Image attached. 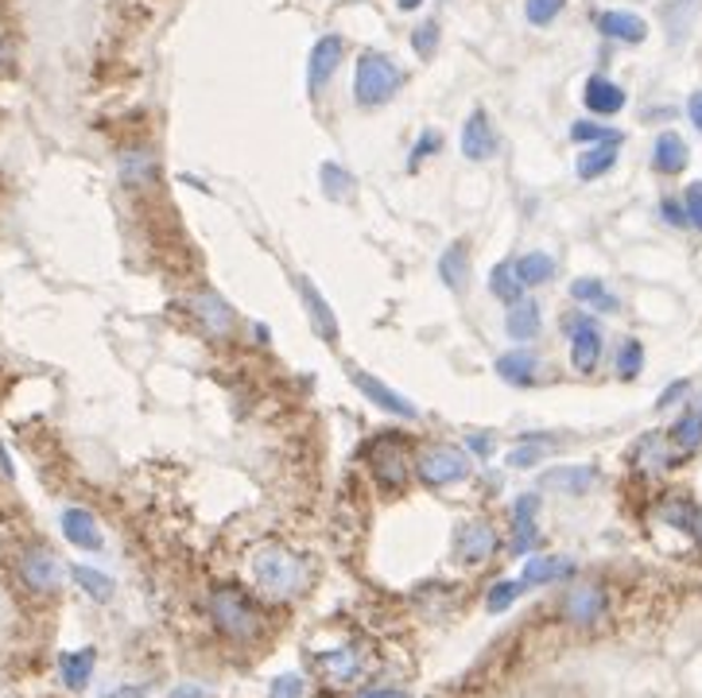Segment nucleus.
Listing matches in <instances>:
<instances>
[{"instance_id":"obj_1","label":"nucleus","mask_w":702,"mask_h":698,"mask_svg":"<svg viewBox=\"0 0 702 698\" xmlns=\"http://www.w3.org/2000/svg\"><path fill=\"white\" fill-rule=\"evenodd\" d=\"M249 574H253V586L261 590L269 602H295V597L307 594L311 586V563L287 543H261V548L249 556Z\"/></svg>"},{"instance_id":"obj_2","label":"nucleus","mask_w":702,"mask_h":698,"mask_svg":"<svg viewBox=\"0 0 702 698\" xmlns=\"http://www.w3.org/2000/svg\"><path fill=\"white\" fill-rule=\"evenodd\" d=\"M210 621L221 636H229V641H238V644L256 641L264 628V617L253 597H249L245 590L229 586V582L210 590Z\"/></svg>"},{"instance_id":"obj_3","label":"nucleus","mask_w":702,"mask_h":698,"mask_svg":"<svg viewBox=\"0 0 702 698\" xmlns=\"http://www.w3.org/2000/svg\"><path fill=\"white\" fill-rule=\"evenodd\" d=\"M404 86V71L380 51H362L354 66V102L362 109H380L388 105Z\"/></svg>"},{"instance_id":"obj_4","label":"nucleus","mask_w":702,"mask_h":698,"mask_svg":"<svg viewBox=\"0 0 702 698\" xmlns=\"http://www.w3.org/2000/svg\"><path fill=\"white\" fill-rule=\"evenodd\" d=\"M416 474L431 489H447V485H462L470 477V454L454 443H431L419 451Z\"/></svg>"},{"instance_id":"obj_5","label":"nucleus","mask_w":702,"mask_h":698,"mask_svg":"<svg viewBox=\"0 0 702 698\" xmlns=\"http://www.w3.org/2000/svg\"><path fill=\"white\" fill-rule=\"evenodd\" d=\"M17 574H20V582L40 597L59 594V586H63V563H59L55 551L43 548V543H28V548L20 551Z\"/></svg>"},{"instance_id":"obj_6","label":"nucleus","mask_w":702,"mask_h":698,"mask_svg":"<svg viewBox=\"0 0 702 698\" xmlns=\"http://www.w3.org/2000/svg\"><path fill=\"white\" fill-rule=\"evenodd\" d=\"M315 667L331 687H357V683L369 675V656H365L357 644H342V648L318 652Z\"/></svg>"},{"instance_id":"obj_7","label":"nucleus","mask_w":702,"mask_h":698,"mask_svg":"<svg viewBox=\"0 0 702 698\" xmlns=\"http://www.w3.org/2000/svg\"><path fill=\"white\" fill-rule=\"evenodd\" d=\"M365 458H369V469L377 474V482L385 485V489H400V485L408 482L411 462H408V451H404L400 435L373 438V446L365 451Z\"/></svg>"},{"instance_id":"obj_8","label":"nucleus","mask_w":702,"mask_h":698,"mask_svg":"<svg viewBox=\"0 0 702 698\" xmlns=\"http://www.w3.org/2000/svg\"><path fill=\"white\" fill-rule=\"evenodd\" d=\"M567 334H570V366L578 373L590 377L601 366V330L590 315H567Z\"/></svg>"},{"instance_id":"obj_9","label":"nucleus","mask_w":702,"mask_h":698,"mask_svg":"<svg viewBox=\"0 0 702 698\" xmlns=\"http://www.w3.org/2000/svg\"><path fill=\"white\" fill-rule=\"evenodd\" d=\"M349 381H354V389L362 392V396L369 400L373 408H380V412L396 415V420H419V408L411 404L404 392L388 389L385 381H377V377L365 373V369H354V373H349Z\"/></svg>"},{"instance_id":"obj_10","label":"nucleus","mask_w":702,"mask_h":698,"mask_svg":"<svg viewBox=\"0 0 702 698\" xmlns=\"http://www.w3.org/2000/svg\"><path fill=\"white\" fill-rule=\"evenodd\" d=\"M563 617L578 628H590L606 617V590L598 582H578L563 594Z\"/></svg>"},{"instance_id":"obj_11","label":"nucleus","mask_w":702,"mask_h":698,"mask_svg":"<svg viewBox=\"0 0 702 698\" xmlns=\"http://www.w3.org/2000/svg\"><path fill=\"white\" fill-rule=\"evenodd\" d=\"M454 556L462 567H485L493 556H497V532H493L490 520H470L458 532V543H454Z\"/></svg>"},{"instance_id":"obj_12","label":"nucleus","mask_w":702,"mask_h":698,"mask_svg":"<svg viewBox=\"0 0 702 698\" xmlns=\"http://www.w3.org/2000/svg\"><path fill=\"white\" fill-rule=\"evenodd\" d=\"M295 287H300V299H303V310H307V318H311V330H315L326 346H338L342 326H338V318H334V307L323 299V292H318L307 276H295Z\"/></svg>"},{"instance_id":"obj_13","label":"nucleus","mask_w":702,"mask_h":698,"mask_svg":"<svg viewBox=\"0 0 702 698\" xmlns=\"http://www.w3.org/2000/svg\"><path fill=\"white\" fill-rule=\"evenodd\" d=\"M497 148H501V140H497V133H493L490 113L474 109L462 125V156L470 159V163H485V159L497 156Z\"/></svg>"},{"instance_id":"obj_14","label":"nucleus","mask_w":702,"mask_h":698,"mask_svg":"<svg viewBox=\"0 0 702 698\" xmlns=\"http://www.w3.org/2000/svg\"><path fill=\"white\" fill-rule=\"evenodd\" d=\"M342 59H346V40H342V35H323V40L311 47V59H307V89L311 94H318V89L338 74Z\"/></svg>"},{"instance_id":"obj_15","label":"nucleus","mask_w":702,"mask_h":698,"mask_svg":"<svg viewBox=\"0 0 702 698\" xmlns=\"http://www.w3.org/2000/svg\"><path fill=\"white\" fill-rule=\"evenodd\" d=\"M190 310H195L198 326H202L210 338H226V334H233V326H238V315H233V307H229L226 299H221L218 292H198L195 299H190Z\"/></svg>"},{"instance_id":"obj_16","label":"nucleus","mask_w":702,"mask_h":698,"mask_svg":"<svg viewBox=\"0 0 702 698\" xmlns=\"http://www.w3.org/2000/svg\"><path fill=\"white\" fill-rule=\"evenodd\" d=\"M539 497L536 493H524V497H516L513 505V551L516 556H528L532 548H536L539 540Z\"/></svg>"},{"instance_id":"obj_17","label":"nucleus","mask_w":702,"mask_h":698,"mask_svg":"<svg viewBox=\"0 0 702 698\" xmlns=\"http://www.w3.org/2000/svg\"><path fill=\"white\" fill-rule=\"evenodd\" d=\"M594 24H598V32L606 35V40H617V43H632V47H637V43L648 40V24L637 17V12L609 9V12H598Z\"/></svg>"},{"instance_id":"obj_18","label":"nucleus","mask_w":702,"mask_h":698,"mask_svg":"<svg viewBox=\"0 0 702 698\" xmlns=\"http://www.w3.org/2000/svg\"><path fill=\"white\" fill-rule=\"evenodd\" d=\"M493 369H497L501 381L513 384V389H532V384L539 381V358L532 349H509V353H501Z\"/></svg>"},{"instance_id":"obj_19","label":"nucleus","mask_w":702,"mask_h":698,"mask_svg":"<svg viewBox=\"0 0 702 698\" xmlns=\"http://www.w3.org/2000/svg\"><path fill=\"white\" fill-rule=\"evenodd\" d=\"M63 536L74 543V548H82V551H102V528H97V520H94V512H86V508H78V505H71V508H63Z\"/></svg>"},{"instance_id":"obj_20","label":"nucleus","mask_w":702,"mask_h":698,"mask_svg":"<svg viewBox=\"0 0 702 698\" xmlns=\"http://www.w3.org/2000/svg\"><path fill=\"white\" fill-rule=\"evenodd\" d=\"M583 102L594 117H614V113L625 109V89L617 86V82H609L606 74H594L583 89Z\"/></svg>"},{"instance_id":"obj_21","label":"nucleus","mask_w":702,"mask_h":698,"mask_svg":"<svg viewBox=\"0 0 702 698\" xmlns=\"http://www.w3.org/2000/svg\"><path fill=\"white\" fill-rule=\"evenodd\" d=\"M439 279L454 295H462L470 287V245L465 241H450L439 256Z\"/></svg>"},{"instance_id":"obj_22","label":"nucleus","mask_w":702,"mask_h":698,"mask_svg":"<svg viewBox=\"0 0 702 698\" xmlns=\"http://www.w3.org/2000/svg\"><path fill=\"white\" fill-rule=\"evenodd\" d=\"M117 171H121V183H125V187H136V191H140V187H151V183H156L159 167H156V156H151V151L128 148V151H121Z\"/></svg>"},{"instance_id":"obj_23","label":"nucleus","mask_w":702,"mask_h":698,"mask_svg":"<svg viewBox=\"0 0 702 698\" xmlns=\"http://www.w3.org/2000/svg\"><path fill=\"white\" fill-rule=\"evenodd\" d=\"M567 574H575V563L563 556H532L528 563H524V574H521V586H552V582L567 579Z\"/></svg>"},{"instance_id":"obj_24","label":"nucleus","mask_w":702,"mask_h":698,"mask_svg":"<svg viewBox=\"0 0 702 698\" xmlns=\"http://www.w3.org/2000/svg\"><path fill=\"white\" fill-rule=\"evenodd\" d=\"M94 667H97L94 648L63 652V656H59V675H63L66 690H86L90 679H94Z\"/></svg>"},{"instance_id":"obj_25","label":"nucleus","mask_w":702,"mask_h":698,"mask_svg":"<svg viewBox=\"0 0 702 698\" xmlns=\"http://www.w3.org/2000/svg\"><path fill=\"white\" fill-rule=\"evenodd\" d=\"M687 159H691V151H687L683 136L679 133H660L652 144V167L660 174H679L687 167Z\"/></svg>"},{"instance_id":"obj_26","label":"nucleus","mask_w":702,"mask_h":698,"mask_svg":"<svg viewBox=\"0 0 702 698\" xmlns=\"http://www.w3.org/2000/svg\"><path fill=\"white\" fill-rule=\"evenodd\" d=\"M594 482H598V469L594 466H555L544 474V489H555V493H586L594 489Z\"/></svg>"},{"instance_id":"obj_27","label":"nucleus","mask_w":702,"mask_h":698,"mask_svg":"<svg viewBox=\"0 0 702 698\" xmlns=\"http://www.w3.org/2000/svg\"><path fill=\"white\" fill-rule=\"evenodd\" d=\"M505 334L513 341H532L539 334V303L536 299H521L509 307L505 315Z\"/></svg>"},{"instance_id":"obj_28","label":"nucleus","mask_w":702,"mask_h":698,"mask_svg":"<svg viewBox=\"0 0 702 698\" xmlns=\"http://www.w3.org/2000/svg\"><path fill=\"white\" fill-rule=\"evenodd\" d=\"M632 462H637L645 474H663V469L675 462V454H671V446H668V438H660V435H645L637 443V451H632Z\"/></svg>"},{"instance_id":"obj_29","label":"nucleus","mask_w":702,"mask_h":698,"mask_svg":"<svg viewBox=\"0 0 702 698\" xmlns=\"http://www.w3.org/2000/svg\"><path fill=\"white\" fill-rule=\"evenodd\" d=\"M318 187H323V194L331 202H346L349 194L357 191V179L346 171L342 163H334V159H326L323 167H318Z\"/></svg>"},{"instance_id":"obj_30","label":"nucleus","mask_w":702,"mask_h":698,"mask_svg":"<svg viewBox=\"0 0 702 698\" xmlns=\"http://www.w3.org/2000/svg\"><path fill=\"white\" fill-rule=\"evenodd\" d=\"M614 163H617V144H594L590 151H583L578 156V163H575V171H578V179H601V174H609L614 171Z\"/></svg>"},{"instance_id":"obj_31","label":"nucleus","mask_w":702,"mask_h":698,"mask_svg":"<svg viewBox=\"0 0 702 698\" xmlns=\"http://www.w3.org/2000/svg\"><path fill=\"white\" fill-rule=\"evenodd\" d=\"M71 579L86 590V597H94V602H102V605L113 602V594H117V582H113L105 571H97V567H86V563L71 567Z\"/></svg>"},{"instance_id":"obj_32","label":"nucleus","mask_w":702,"mask_h":698,"mask_svg":"<svg viewBox=\"0 0 702 698\" xmlns=\"http://www.w3.org/2000/svg\"><path fill=\"white\" fill-rule=\"evenodd\" d=\"M570 299L586 303V307H594V310H606V315H614V310L621 307L617 295H609V287L601 284V279H590V276H583V279L570 284Z\"/></svg>"},{"instance_id":"obj_33","label":"nucleus","mask_w":702,"mask_h":698,"mask_svg":"<svg viewBox=\"0 0 702 698\" xmlns=\"http://www.w3.org/2000/svg\"><path fill=\"white\" fill-rule=\"evenodd\" d=\"M516 268V279H521L524 287H544L547 279L555 276V256L547 253H524L521 261L513 264Z\"/></svg>"},{"instance_id":"obj_34","label":"nucleus","mask_w":702,"mask_h":698,"mask_svg":"<svg viewBox=\"0 0 702 698\" xmlns=\"http://www.w3.org/2000/svg\"><path fill=\"white\" fill-rule=\"evenodd\" d=\"M490 292L497 295L505 307H513V303H521L524 299V284L516 279V268L509 261H501V264H493V272H490Z\"/></svg>"},{"instance_id":"obj_35","label":"nucleus","mask_w":702,"mask_h":698,"mask_svg":"<svg viewBox=\"0 0 702 698\" xmlns=\"http://www.w3.org/2000/svg\"><path fill=\"white\" fill-rule=\"evenodd\" d=\"M694 12H699V0H671L668 9H663V24H668L671 43L687 40V32L694 24Z\"/></svg>"},{"instance_id":"obj_36","label":"nucleus","mask_w":702,"mask_h":698,"mask_svg":"<svg viewBox=\"0 0 702 698\" xmlns=\"http://www.w3.org/2000/svg\"><path fill=\"white\" fill-rule=\"evenodd\" d=\"M699 508H694V500H683V497H671V500H663V508H660V520L663 524H671V528H679V532H691L694 536V528H699Z\"/></svg>"},{"instance_id":"obj_37","label":"nucleus","mask_w":702,"mask_h":698,"mask_svg":"<svg viewBox=\"0 0 702 698\" xmlns=\"http://www.w3.org/2000/svg\"><path fill=\"white\" fill-rule=\"evenodd\" d=\"M547 451H555L552 435H528V438H521V446H513V451H509V466L528 469V466H536Z\"/></svg>"},{"instance_id":"obj_38","label":"nucleus","mask_w":702,"mask_h":698,"mask_svg":"<svg viewBox=\"0 0 702 698\" xmlns=\"http://www.w3.org/2000/svg\"><path fill=\"white\" fill-rule=\"evenodd\" d=\"M671 443H675L679 451H699L702 446V415L699 412L679 415L675 427H671Z\"/></svg>"},{"instance_id":"obj_39","label":"nucleus","mask_w":702,"mask_h":698,"mask_svg":"<svg viewBox=\"0 0 702 698\" xmlns=\"http://www.w3.org/2000/svg\"><path fill=\"white\" fill-rule=\"evenodd\" d=\"M640 369H645V346L637 338H625L621 349H617V377L621 381H637Z\"/></svg>"},{"instance_id":"obj_40","label":"nucleus","mask_w":702,"mask_h":698,"mask_svg":"<svg viewBox=\"0 0 702 698\" xmlns=\"http://www.w3.org/2000/svg\"><path fill=\"white\" fill-rule=\"evenodd\" d=\"M570 140H578V144H621V133H617V128L598 125V120H575V125H570Z\"/></svg>"},{"instance_id":"obj_41","label":"nucleus","mask_w":702,"mask_h":698,"mask_svg":"<svg viewBox=\"0 0 702 698\" xmlns=\"http://www.w3.org/2000/svg\"><path fill=\"white\" fill-rule=\"evenodd\" d=\"M563 9H567V0H524V17H528V24H536V28L555 24Z\"/></svg>"},{"instance_id":"obj_42","label":"nucleus","mask_w":702,"mask_h":698,"mask_svg":"<svg viewBox=\"0 0 702 698\" xmlns=\"http://www.w3.org/2000/svg\"><path fill=\"white\" fill-rule=\"evenodd\" d=\"M521 582H513V579H501V582H493L490 586V594H485V610L490 613H505L509 605L516 602V597H521Z\"/></svg>"},{"instance_id":"obj_43","label":"nucleus","mask_w":702,"mask_h":698,"mask_svg":"<svg viewBox=\"0 0 702 698\" xmlns=\"http://www.w3.org/2000/svg\"><path fill=\"white\" fill-rule=\"evenodd\" d=\"M439 35H442L439 20H423V24L411 32V47H416V55L419 59H431L434 51H439Z\"/></svg>"},{"instance_id":"obj_44","label":"nucleus","mask_w":702,"mask_h":698,"mask_svg":"<svg viewBox=\"0 0 702 698\" xmlns=\"http://www.w3.org/2000/svg\"><path fill=\"white\" fill-rule=\"evenodd\" d=\"M442 151V136L434 133V128H427L423 136H419V144L411 148V156H408V171H416L419 163H427L431 156H439Z\"/></svg>"},{"instance_id":"obj_45","label":"nucleus","mask_w":702,"mask_h":698,"mask_svg":"<svg viewBox=\"0 0 702 698\" xmlns=\"http://www.w3.org/2000/svg\"><path fill=\"white\" fill-rule=\"evenodd\" d=\"M683 214H687V225L702 230V183H691L683 191Z\"/></svg>"},{"instance_id":"obj_46","label":"nucleus","mask_w":702,"mask_h":698,"mask_svg":"<svg viewBox=\"0 0 702 698\" xmlns=\"http://www.w3.org/2000/svg\"><path fill=\"white\" fill-rule=\"evenodd\" d=\"M269 698H303V679L300 675H276L269 687Z\"/></svg>"},{"instance_id":"obj_47","label":"nucleus","mask_w":702,"mask_h":698,"mask_svg":"<svg viewBox=\"0 0 702 698\" xmlns=\"http://www.w3.org/2000/svg\"><path fill=\"white\" fill-rule=\"evenodd\" d=\"M465 443H470V454H478V458H490V454L497 451L490 431H470V435H465Z\"/></svg>"},{"instance_id":"obj_48","label":"nucleus","mask_w":702,"mask_h":698,"mask_svg":"<svg viewBox=\"0 0 702 698\" xmlns=\"http://www.w3.org/2000/svg\"><path fill=\"white\" fill-rule=\"evenodd\" d=\"M687 389H691V381H675V384H671V389H663V392H660V400H656V408H660V412H663V408H671L679 396H687Z\"/></svg>"},{"instance_id":"obj_49","label":"nucleus","mask_w":702,"mask_h":698,"mask_svg":"<svg viewBox=\"0 0 702 698\" xmlns=\"http://www.w3.org/2000/svg\"><path fill=\"white\" fill-rule=\"evenodd\" d=\"M660 214L668 218L675 230H683L687 225V214H683V202H660Z\"/></svg>"},{"instance_id":"obj_50","label":"nucleus","mask_w":702,"mask_h":698,"mask_svg":"<svg viewBox=\"0 0 702 698\" xmlns=\"http://www.w3.org/2000/svg\"><path fill=\"white\" fill-rule=\"evenodd\" d=\"M167 698H210V690L198 687V683H182V687H175Z\"/></svg>"},{"instance_id":"obj_51","label":"nucleus","mask_w":702,"mask_h":698,"mask_svg":"<svg viewBox=\"0 0 702 698\" xmlns=\"http://www.w3.org/2000/svg\"><path fill=\"white\" fill-rule=\"evenodd\" d=\"M687 117H691V125L702 133V89H694L691 102H687Z\"/></svg>"},{"instance_id":"obj_52","label":"nucleus","mask_w":702,"mask_h":698,"mask_svg":"<svg viewBox=\"0 0 702 698\" xmlns=\"http://www.w3.org/2000/svg\"><path fill=\"white\" fill-rule=\"evenodd\" d=\"M105 698H148V687H144V683L140 687H117L113 695H105Z\"/></svg>"},{"instance_id":"obj_53","label":"nucleus","mask_w":702,"mask_h":698,"mask_svg":"<svg viewBox=\"0 0 702 698\" xmlns=\"http://www.w3.org/2000/svg\"><path fill=\"white\" fill-rule=\"evenodd\" d=\"M396 9H400V12H416V9H423V0H396Z\"/></svg>"},{"instance_id":"obj_54","label":"nucleus","mask_w":702,"mask_h":698,"mask_svg":"<svg viewBox=\"0 0 702 698\" xmlns=\"http://www.w3.org/2000/svg\"><path fill=\"white\" fill-rule=\"evenodd\" d=\"M0 469H4V477H12V462L9 454H4V446H0Z\"/></svg>"},{"instance_id":"obj_55","label":"nucleus","mask_w":702,"mask_h":698,"mask_svg":"<svg viewBox=\"0 0 702 698\" xmlns=\"http://www.w3.org/2000/svg\"><path fill=\"white\" fill-rule=\"evenodd\" d=\"M9 63V47H4V40H0V66Z\"/></svg>"},{"instance_id":"obj_56","label":"nucleus","mask_w":702,"mask_h":698,"mask_svg":"<svg viewBox=\"0 0 702 698\" xmlns=\"http://www.w3.org/2000/svg\"><path fill=\"white\" fill-rule=\"evenodd\" d=\"M694 536H702V516H699V528H694Z\"/></svg>"},{"instance_id":"obj_57","label":"nucleus","mask_w":702,"mask_h":698,"mask_svg":"<svg viewBox=\"0 0 702 698\" xmlns=\"http://www.w3.org/2000/svg\"><path fill=\"white\" fill-rule=\"evenodd\" d=\"M365 698H377V695H365Z\"/></svg>"},{"instance_id":"obj_58","label":"nucleus","mask_w":702,"mask_h":698,"mask_svg":"<svg viewBox=\"0 0 702 698\" xmlns=\"http://www.w3.org/2000/svg\"><path fill=\"white\" fill-rule=\"evenodd\" d=\"M699 415H702V412H699Z\"/></svg>"}]
</instances>
